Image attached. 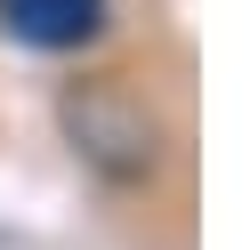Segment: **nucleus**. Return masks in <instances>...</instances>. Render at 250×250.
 <instances>
[{
  "label": "nucleus",
  "mask_w": 250,
  "mask_h": 250,
  "mask_svg": "<svg viewBox=\"0 0 250 250\" xmlns=\"http://www.w3.org/2000/svg\"><path fill=\"white\" fill-rule=\"evenodd\" d=\"M0 24H8V41H24V49H81V41H97L105 24V0H0Z\"/></svg>",
  "instance_id": "obj_1"
}]
</instances>
